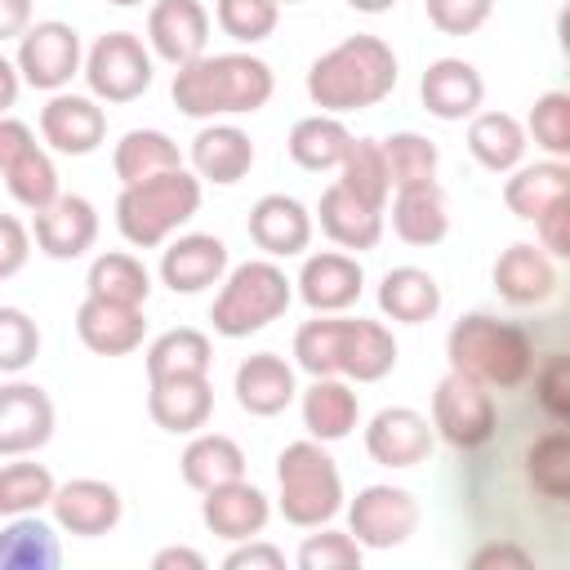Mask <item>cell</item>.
I'll return each mask as SVG.
<instances>
[{
  "label": "cell",
  "instance_id": "obj_1",
  "mask_svg": "<svg viewBox=\"0 0 570 570\" xmlns=\"http://www.w3.org/2000/svg\"><path fill=\"white\" fill-rule=\"evenodd\" d=\"M276 89V76L254 53H200L183 67H174V107L191 120L214 116H249L267 107Z\"/></svg>",
  "mask_w": 570,
  "mask_h": 570
},
{
  "label": "cell",
  "instance_id": "obj_2",
  "mask_svg": "<svg viewBox=\"0 0 570 570\" xmlns=\"http://www.w3.org/2000/svg\"><path fill=\"white\" fill-rule=\"evenodd\" d=\"M396 89V53L383 36H347L307 67V98L330 111H365Z\"/></svg>",
  "mask_w": 570,
  "mask_h": 570
},
{
  "label": "cell",
  "instance_id": "obj_3",
  "mask_svg": "<svg viewBox=\"0 0 570 570\" xmlns=\"http://www.w3.org/2000/svg\"><path fill=\"white\" fill-rule=\"evenodd\" d=\"M450 370L485 383L490 392H512L534 370V338L517 321H499L490 312H468L445 334Z\"/></svg>",
  "mask_w": 570,
  "mask_h": 570
},
{
  "label": "cell",
  "instance_id": "obj_4",
  "mask_svg": "<svg viewBox=\"0 0 570 570\" xmlns=\"http://www.w3.org/2000/svg\"><path fill=\"white\" fill-rule=\"evenodd\" d=\"M200 209V178L191 169H165L142 183H125L116 196V227L129 245L156 249L165 245L191 214Z\"/></svg>",
  "mask_w": 570,
  "mask_h": 570
},
{
  "label": "cell",
  "instance_id": "obj_5",
  "mask_svg": "<svg viewBox=\"0 0 570 570\" xmlns=\"http://www.w3.org/2000/svg\"><path fill=\"white\" fill-rule=\"evenodd\" d=\"M276 508L298 530H316L338 517L343 476H338V463L330 459L325 441L303 436L276 454Z\"/></svg>",
  "mask_w": 570,
  "mask_h": 570
},
{
  "label": "cell",
  "instance_id": "obj_6",
  "mask_svg": "<svg viewBox=\"0 0 570 570\" xmlns=\"http://www.w3.org/2000/svg\"><path fill=\"white\" fill-rule=\"evenodd\" d=\"M218 285L223 289L214 294L209 321L223 338H249V334L267 330L276 316H285V307L294 298V281L276 267V258H249V263L232 267Z\"/></svg>",
  "mask_w": 570,
  "mask_h": 570
},
{
  "label": "cell",
  "instance_id": "obj_7",
  "mask_svg": "<svg viewBox=\"0 0 570 570\" xmlns=\"http://www.w3.org/2000/svg\"><path fill=\"white\" fill-rule=\"evenodd\" d=\"M432 432L454 450H481L499 432V401L485 383L450 370L432 387Z\"/></svg>",
  "mask_w": 570,
  "mask_h": 570
},
{
  "label": "cell",
  "instance_id": "obj_8",
  "mask_svg": "<svg viewBox=\"0 0 570 570\" xmlns=\"http://www.w3.org/2000/svg\"><path fill=\"white\" fill-rule=\"evenodd\" d=\"M80 76L98 102H134L151 89V49L134 31H107L89 45Z\"/></svg>",
  "mask_w": 570,
  "mask_h": 570
},
{
  "label": "cell",
  "instance_id": "obj_9",
  "mask_svg": "<svg viewBox=\"0 0 570 570\" xmlns=\"http://www.w3.org/2000/svg\"><path fill=\"white\" fill-rule=\"evenodd\" d=\"M80 62H85V49H80V31L71 22L45 18L18 36L13 67H18L22 85H31V89H45V94L67 89L71 76L80 71Z\"/></svg>",
  "mask_w": 570,
  "mask_h": 570
},
{
  "label": "cell",
  "instance_id": "obj_10",
  "mask_svg": "<svg viewBox=\"0 0 570 570\" xmlns=\"http://www.w3.org/2000/svg\"><path fill=\"white\" fill-rule=\"evenodd\" d=\"M419 499L401 485H365L347 503V534L361 548H401L419 530Z\"/></svg>",
  "mask_w": 570,
  "mask_h": 570
},
{
  "label": "cell",
  "instance_id": "obj_11",
  "mask_svg": "<svg viewBox=\"0 0 570 570\" xmlns=\"http://www.w3.org/2000/svg\"><path fill=\"white\" fill-rule=\"evenodd\" d=\"M49 512H53V525L58 530L80 534V539H98V534H111L120 525L125 503H120V490L111 481L76 476L67 485H53Z\"/></svg>",
  "mask_w": 570,
  "mask_h": 570
},
{
  "label": "cell",
  "instance_id": "obj_12",
  "mask_svg": "<svg viewBox=\"0 0 570 570\" xmlns=\"http://www.w3.org/2000/svg\"><path fill=\"white\" fill-rule=\"evenodd\" d=\"M53 401L40 383H0V454L22 459L36 454L53 436Z\"/></svg>",
  "mask_w": 570,
  "mask_h": 570
},
{
  "label": "cell",
  "instance_id": "obj_13",
  "mask_svg": "<svg viewBox=\"0 0 570 570\" xmlns=\"http://www.w3.org/2000/svg\"><path fill=\"white\" fill-rule=\"evenodd\" d=\"M40 138L53 151H62V156H89L107 138V111L98 107L94 94H67V89H58L40 107Z\"/></svg>",
  "mask_w": 570,
  "mask_h": 570
},
{
  "label": "cell",
  "instance_id": "obj_14",
  "mask_svg": "<svg viewBox=\"0 0 570 570\" xmlns=\"http://www.w3.org/2000/svg\"><path fill=\"white\" fill-rule=\"evenodd\" d=\"M436 432L432 419L410 405H387L365 423V454L383 468H414L432 454Z\"/></svg>",
  "mask_w": 570,
  "mask_h": 570
},
{
  "label": "cell",
  "instance_id": "obj_15",
  "mask_svg": "<svg viewBox=\"0 0 570 570\" xmlns=\"http://www.w3.org/2000/svg\"><path fill=\"white\" fill-rule=\"evenodd\" d=\"M205 45H209V9L200 0H156L147 9V49L160 62L183 67L200 58Z\"/></svg>",
  "mask_w": 570,
  "mask_h": 570
},
{
  "label": "cell",
  "instance_id": "obj_16",
  "mask_svg": "<svg viewBox=\"0 0 570 570\" xmlns=\"http://www.w3.org/2000/svg\"><path fill=\"white\" fill-rule=\"evenodd\" d=\"M298 298L330 316V312H347L356 298H361V285H365V272L356 263V254H343V249H321V254H307L303 258V272H298Z\"/></svg>",
  "mask_w": 570,
  "mask_h": 570
},
{
  "label": "cell",
  "instance_id": "obj_17",
  "mask_svg": "<svg viewBox=\"0 0 570 570\" xmlns=\"http://www.w3.org/2000/svg\"><path fill=\"white\" fill-rule=\"evenodd\" d=\"M267 517H272L267 494H263L254 481H245V476H236V481H227V485H214V490H205V499H200V521H205V530L218 534V539H227V543H240V539L263 534V530H267Z\"/></svg>",
  "mask_w": 570,
  "mask_h": 570
},
{
  "label": "cell",
  "instance_id": "obj_18",
  "mask_svg": "<svg viewBox=\"0 0 570 570\" xmlns=\"http://www.w3.org/2000/svg\"><path fill=\"white\" fill-rule=\"evenodd\" d=\"M249 240L267 254V258H294L307 249L312 240V214L303 200L285 196V191H267L254 200L249 209Z\"/></svg>",
  "mask_w": 570,
  "mask_h": 570
},
{
  "label": "cell",
  "instance_id": "obj_19",
  "mask_svg": "<svg viewBox=\"0 0 570 570\" xmlns=\"http://www.w3.org/2000/svg\"><path fill=\"white\" fill-rule=\"evenodd\" d=\"M227 276V245L209 232H187L165 245L160 254V281L174 294H200Z\"/></svg>",
  "mask_w": 570,
  "mask_h": 570
},
{
  "label": "cell",
  "instance_id": "obj_20",
  "mask_svg": "<svg viewBox=\"0 0 570 570\" xmlns=\"http://www.w3.org/2000/svg\"><path fill=\"white\" fill-rule=\"evenodd\" d=\"M232 392H236V405L254 419H272L281 414L294 396H298V383H294V365L276 352H254L236 365V379H232Z\"/></svg>",
  "mask_w": 570,
  "mask_h": 570
},
{
  "label": "cell",
  "instance_id": "obj_21",
  "mask_svg": "<svg viewBox=\"0 0 570 570\" xmlns=\"http://www.w3.org/2000/svg\"><path fill=\"white\" fill-rule=\"evenodd\" d=\"M419 98L436 120H468L485 98V80L468 58H436L419 80Z\"/></svg>",
  "mask_w": 570,
  "mask_h": 570
},
{
  "label": "cell",
  "instance_id": "obj_22",
  "mask_svg": "<svg viewBox=\"0 0 570 570\" xmlns=\"http://www.w3.org/2000/svg\"><path fill=\"white\" fill-rule=\"evenodd\" d=\"M142 307H125V303H107V298H89L76 307V334L94 356H129L134 347H142Z\"/></svg>",
  "mask_w": 570,
  "mask_h": 570
},
{
  "label": "cell",
  "instance_id": "obj_23",
  "mask_svg": "<svg viewBox=\"0 0 570 570\" xmlns=\"http://www.w3.org/2000/svg\"><path fill=\"white\" fill-rule=\"evenodd\" d=\"M31 236L49 258H80L98 240V209L85 196H58L36 214Z\"/></svg>",
  "mask_w": 570,
  "mask_h": 570
},
{
  "label": "cell",
  "instance_id": "obj_24",
  "mask_svg": "<svg viewBox=\"0 0 570 570\" xmlns=\"http://www.w3.org/2000/svg\"><path fill=\"white\" fill-rule=\"evenodd\" d=\"M494 289L512 307H534V303L552 298V289H557V263H552V254H543L530 240L508 245L494 258Z\"/></svg>",
  "mask_w": 570,
  "mask_h": 570
},
{
  "label": "cell",
  "instance_id": "obj_25",
  "mask_svg": "<svg viewBox=\"0 0 570 570\" xmlns=\"http://www.w3.org/2000/svg\"><path fill=\"white\" fill-rule=\"evenodd\" d=\"M392 232L405 240V245H441L445 232H450V200H445V187L436 178L428 183H410V187H396L392 196Z\"/></svg>",
  "mask_w": 570,
  "mask_h": 570
},
{
  "label": "cell",
  "instance_id": "obj_26",
  "mask_svg": "<svg viewBox=\"0 0 570 570\" xmlns=\"http://www.w3.org/2000/svg\"><path fill=\"white\" fill-rule=\"evenodd\" d=\"M147 414L156 428L165 432H200L214 414V387H209V374H196V379H160L147 387Z\"/></svg>",
  "mask_w": 570,
  "mask_h": 570
},
{
  "label": "cell",
  "instance_id": "obj_27",
  "mask_svg": "<svg viewBox=\"0 0 570 570\" xmlns=\"http://www.w3.org/2000/svg\"><path fill=\"white\" fill-rule=\"evenodd\" d=\"M316 223L321 232L338 245V249H374L379 236H383V209L352 196L343 183H330L321 191V205H316Z\"/></svg>",
  "mask_w": 570,
  "mask_h": 570
},
{
  "label": "cell",
  "instance_id": "obj_28",
  "mask_svg": "<svg viewBox=\"0 0 570 570\" xmlns=\"http://www.w3.org/2000/svg\"><path fill=\"white\" fill-rule=\"evenodd\" d=\"M191 169L200 183H218L232 187L254 169V142L240 125H205L191 138Z\"/></svg>",
  "mask_w": 570,
  "mask_h": 570
},
{
  "label": "cell",
  "instance_id": "obj_29",
  "mask_svg": "<svg viewBox=\"0 0 570 570\" xmlns=\"http://www.w3.org/2000/svg\"><path fill=\"white\" fill-rule=\"evenodd\" d=\"M396 370V338L383 321H343V343H338V379L356 383H379Z\"/></svg>",
  "mask_w": 570,
  "mask_h": 570
},
{
  "label": "cell",
  "instance_id": "obj_30",
  "mask_svg": "<svg viewBox=\"0 0 570 570\" xmlns=\"http://www.w3.org/2000/svg\"><path fill=\"white\" fill-rule=\"evenodd\" d=\"M303 428L312 441H343L352 436L356 419H361V401L356 392L338 379V374H325V379H312V387L303 392Z\"/></svg>",
  "mask_w": 570,
  "mask_h": 570
},
{
  "label": "cell",
  "instance_id": "obj_31",
  "mask_svg": "<svg viewBox=\"0 0 570 570\" xmlns=\"http://www.w3.org/2000/svg\"><path fill=\"white\" fill-rule=\"evenodd\" d=\"M468 151L490 174H512L525 156V125L508 111H472L468 120Z\"/></svg>",
  "mask_w": 570,
  "mask_h": 570
},
{
  "label": "cell",
  "instance_id": "obj_32",
  "mask_svg": "<svg viewBox=\"0 0 570 570\" xmlns=\"http://www.w3.org/2000/svg\"><path fill=\"white\" fill-rule=\"evenodd\" d=\"M178 468H183V481L205 494L214 485H227V481L245 476V450L227 432H191Z\"/></svg>",
  "mask_w": 570,
  "mask_h": 570
},
{
  "label": "cell",
  "instance_id": "obj_33",
  "mask_svg": "<svg viewBox=\"0 0 570 570\" xmlns=\"http://www.w3.org/2000/svg\"><path fill=\"white\" fill-rule=\"evenodd\" d=\"M285 147H289V160H294L298 169L325 174V169H338V160L347 156V147H352V129H347L338 116L316 111V116L294 120Z\"/></svg>",
  "mask_w": 570,
  "mask_h": 570
},
{
  "label": "cell",
  "instance_id": "obj_34",
  "mask_svg": "<svg viewBox=\"0 0 570 570\" xmlns=\"http://www.w3.org/2000/svg\"><path fill=\"white\" fill-rule=\"evenodd\" d=\"M379 312L401 325H423L441 312V285L423 267H392L379 281Z\"/></svg>",
  "mask_w": 570,
  "mask_h": 570
},
{
  "label": "cell",
  "instance_id": "obj_35",
  "mask_svg": "<svg viewBox=\"0 0 570 570\" xmlns=\"http://www.w3.org/2000/svg\"><path fill=\"white\" fill-rule=\"evenodd\" d=\"M209 365H214V343H209V334H200L191 325L165 330L147 347V383L196 379V374H209Z\"/></svg>",
  "mask_w": 570,
  "mask_h": 570
},
{
  "label": "cell",
  "instance_id": "obj_36",
  "mask_svg": "<svg viewBox=\"0 0 570 570\" xmlns=\"http://www.w3.org/2000/svg\"><path fill=\"white\" fill-rule=\"evenodd\" d=\"M570 196V165L566 160H539V165H517L512 178L503 183V205L534 223L552 200Z\"/></svg>",
  "mask_w": 570,
  "mask_h": 570
},
{
  "label": "cell",
  "instance_id": "obj_37",
  "mask_svg": "<svg viewBox=\"0 0 570 570\" xmlns=\"http://www.w3.org/2000/svg\"><path fill=\"white\" fill-rule=\"evenodd\" d=\"M58 534L36 512H22L0 530V570H58Z\"/></svg>",
  "mask_w": 570,
  "mask_h": 570
},
{
  "label": "cell",
  "instance_id": "obj_38",
  "mask_svg": "<svg viewBox=\"0 0 570 570\" xmlns=\"http://www.w3.org/2000/svg\"><path fill=\"white\" fill-rule=\"evenodd\" d=\"M178 165H183V151L165 129H129L111 151V169H116L120 187L142 183V178L165 174V169H178Z\"/></svg>",
  "mask_w": 570,
  "mask_h": 570
},
{
  "label": "cell",
  "instance_id": "obj_39",
  "mask_svg": "<svg viewBox=\"0 0 570 570\" xmlns=\"http://www.w3.org/2000/svg\"><path fill=\"white\" fill-rule=\"evenodd\" d=\"M85 289H89V298L142 307L147 294H151V276H147V267H142L129 249H107V254H98V258L89 263Z\"/></svg>",
  "mask_w": 570,
  "mask_h": 570
},
{
  "label": "cell",
  "instance_id": "obj_40",
  "mask_svg": "<svg viewBox=\"0 0 570 570\" xmlns=\"http://www.w3.org/2000/svg\"><path fill=\"white\" fill-rule=\"evenodd\" d=\"M525 481L539 499L548 503H566L570 494V436L566 423H552L548 432H539L525 445Z\"/></svg>",
  "mask_w": 570,
  "mask_h": 570
},
{
  "label": "cell",
  "instance_id": "obj_41",
  "mask_svg": "<svg viewBox=\"0 0 570 570\" xmlns=\"http://www.w3.org/2000/svg\"><path fill=\"white\" fill-rule=\"evenodd\" d=\"M4 187H9V196L22 205V209H31V214H40L45 205H53L62 191H58V169H53V160H49V151L40 147V142H27L9 165H4Z\"/></svg>",
  "mask_w": 570,
  "mask_h": 570
},
{
  "label": "cell",
  "instance_id": "obj_42",
  "mask_svg": "<svg viewBox=\"0 0 570 570\" xmlns=\"http://www.w3.org/2000/svg\"><path fill=\"white\" fill-rule=\"evenodd\" d=\"M334 183H343L352 196H361V200L387 209L392 178H387V160H383L379 138H352L347 156L338 160V178H334Z\"/></svg>",
  "mask_w": 570,
  "mask_h": 570
},
{
  "label": "cell",
  "instance_id": "obj_43",
  "mask_svg": "<svg viewBox=\"0 0 570 570\" xmlns=\"http://www.w3.org/2000/svg\"><path fill=\"white\" fill-rule=\"evenodd\" d=\"M379 147H383V160H387L392 191H396V187H410V183L436 178L441 151H436L432 138H423V134H414V129H401V134H392V138H379Z\"/></svg>",
  "mask_w": 570,
  "mask_h": 570
},
{
  "label": "cell",
  "instance_id": "obj_44",
  "mask_svg": "<svg viewBox=\"0 0 570 570\" xmlns=\"http://www.w3.org/2000/svg\"><path fill=\"white\" fill-rule=\"evenodd\" d=\"M343 321L347 316H321L316 321H303L298 334H294V365L312 379H325V374H338V343H343Z\"/></svg>",
  "mask_w": 570,
  "mask_h": 570
},
{
  "label": "cell",
  "instance_id": "obj_45",
  "mask_svg": "<svg viewBox=\"0 0 570 570\" xmlns=\"http://www.w3.org/2000/svg\"><path fill=\"white\" fill-rule=\"evenodd\" d=\"M53 499V476L45 463H4L0 468V517L40 512Z\"/></svg>",
  "mask_w": 570,
  "mask_h": 570
},
{
  "label": "cell",
  "instance_id": "obj_46",
  "mask_svg": "<svg viewBox=\"0 0 570 570\" xmlns=\"http://www.w3.org/2000/svg\"><path fill=\"white\" fill-rule=\"evenodd\" d=\"M214 22L236 45H258V40H267L276 31L281 4L276 0H218L214 4Z\"/></svg>",
  "mask_w": 570,
  "mask_h": 570
},
{
  "label": "cell",
  "instance_id": "obj_47",
  "mask_svg": "<svg viewBox=\"0 0 570 570\" xmlns=\"http://www.w3.org/2000/svg\"><path fill=\"white\" fill-rule=\"evenodd\" d=\"M525 129H530V138H534L552 160H566V156H570V94H566V89L539 94L534 107H530Z\"/></svg>",
  "mask_w": 570,
  "mask_h": 570
},
{
  "label": "cell",
  "instance_id": "obj_48",
  "mask_svg": "<svg viewBox=\"0 0 570 570\" xmlns=\"http://www.w3.org/2000/svg\"><path fill=\"white\" fill-rule=\"evenodd\" d=\"M356 566H361V543L347 530L316 525V534H307L298 548V570H356Z\"/></svg>",
  "mask_w": 570,
  "mask_h": 570
},
{
  "label": "cell",
  "instance_id": "obj_49",
  "mask_svg": "<svg viewBox=\"0 0 570 570\" xmlns=\"http://www.w3.org/2000/svg\"><path fill=\"white\" fill-rule=\"evenodd\" d=\"M40 356V330L22 307H0V374H22Z\"/></svg>",
  "mask_w": 570,
  "mask_h": 570
},
{
  "label": "cell",
  "instance_id": "obj_50",
  "mask_svg": "<svg viewBox=\"0 0 570 570\" xmlns=\"http://www.w3.org/2000/svg\"><path fill=\"white\" fill-rule=\"evenodd\" d=\"M525 383H534V401H539V410H543L552 423H566V419H570V356H566V352H548V356L530 370Z\"/></svg>",
  "mask_w": 570,
  "mask_h": 570
},
{
  "label": "cell",
  "instance_id": "obj_51",
  "mask_svg": "<svg viewBox=\"0 0 570 570\" xmlns=\"http://www.w3.org/2000/svg\"><path fill=\"white\" fill-rule=\"evenodd\" d=\"M423 9L441 36H472L494 13V0H423Z\"/></svg>",
  "mask_w": 570,
  "mask_h": 570
},
{
  "label": "cell",
  "instance_id": "obj_52",
  "mask_svg": "<svg viewBox=\"0 0 570 570\" xmlns=\"http://www.w3.org/2000/svg\"><path fill=\"white\" fill-rule=\"evenodd\" d=\"M534 232H539V249H543V254L570 258V196L552 200V205L534 218Z\"/></svg>",
  "mask_w": 570,
  "mask_h": 570
},
{
  "label": "cell",
  "instance_id": "obj_53",
  "mask_svg": "<svg viewBox=\"0 0 570 570\" xmlns=\"http://www.w3.org/2000/svg\"><path fill=\"white\" fill-rule=\"evenodd\" d=\"M27 258H31V232L13 214H0V281L18 276Z\"/></svg>",
  "mask_w": 570,
  "mask_h": 570
},
{
  "label": "cell",
  "instance_id": "obj_54",
  "mask_svg": "<svg viewBox=\"0 0 570 570\" xmlns=\"http://www.w3.org/2000/svg\"><path fill=\"white\" fill-rule=\"evenodd\" d=\"M227 570H281L285 566V552L276 543H263L258 534L254 539H240L227 557H223Z\"/></svg>",
  "mask_w": 570,
  "mask_h": 570
},
{
  "label": "cell",
  "instance_id": "obj_55",
  "mask_svg": "<svg viewBox=\"0 0 570 570\" xmlns=\"http://www.w3.org/2000/svg\"><path fill=\"white\" fill-rule=\"evenodd\" d=\"M472 566L476 570H490V566H517V570H525V566H534V557L525 552V548H517V543H485V548H476L472 552Z\"/></svg>",
  "mask_w": 570,
  "mask_h": 570
},
{
  "label": "cell",
  "instance_id": "obj_56",
  "mask_svg": "<svg viewBox=\"0 0 570 570\" xmlns=\"http://www.w3.org/2000/svg\"><path fill=\"white\" fill-rule=\"evenodd\" d=\"M31 27V0H0V45Z\"/></svg>",
  "mask_w": 570,
  "mask_h": 570
},
{
  "label": "cell",
  "instance_id": "obj_57",
  "mask_svg": "<svg viewBox=\"0 0 570 570\" xmlns=\"http://www.w3.org/2000/svg\"><path fill=\"white\" fill-rule=\"evenodd\" d=\"M27 142H36L31 129H27L22 120H13V116H0V174H4V165H9Z\"/></svg>",
  "mask_w": 570,
  "mask_h": 570
},
{
  "label": "cell",
  "instance_id": "obj_58",
  "mask_svg": "<svg viewBox=\"0 0 570 570\" xmlns=\"http://www.w3.org/2000/svg\"><path fill=\"white\" fill-rule=\"evenodd\" d=\"M151 570H205V557L196 548H183V543H169L151 557Z\"/></svg>",
  "mask_w": 570,
  "mask_h": 570
},
{
  "label": "cell",
  "instance_id": "obj_59",
  "mask_svg": "<svg viewBox=\"0 0 570 570\" xmlns=\"http://www.w3.org/2000/svg\"><path fill=\"white\" fill-rule=\"evenodd\" d=\"M18 89H22V76L13 67V58L0 53V116H9V107L18 102Z\"/></svg>",
  "mask_w": 570,
  "mask_h": 570
},
{
  "label": "cell",
  "instance_id": "obj_60",
  "mask_svg": "<svg viewBox=\"0 0 570 570\" xmlns=\"http://www.w3.org/2000/svg\"><path fill=\"white\" fill-rule=\"evenodd\" d=\"M347 4H352L356 13H387L396 0H347Z\"/></svg>",
  "mask_w": 570,
  "mask_h": 570
},
{
  "label": "cell",
  "instance_id": "obj_61",
  "mask_svg": "<svg viewBox=\"0 0 570 570\" xmlns=\"http://www.w3.org/2000/svg\"><path fill=\"white\" fill-rule=\"evenodd\" d=\"M111 4H120V9H129V4H142V0H111Z\"/></svg>",
  "mask_w": 570,
  "mask_h": 570
},
{
  "label": "cell",
  "instance_id": "obj_62",
  "mask_svg": "<svg viewBox=\"0 0 570 570\" xmlns=\"http://www.w3.org/2000/svg\"><path fill=\"white\" fill-rule=\"evenodd\" d=\"M276 4H303V0H276Z\"/></svg>",
  "mask_w": 570,
  "mask_h": 570
}]
</instances>
